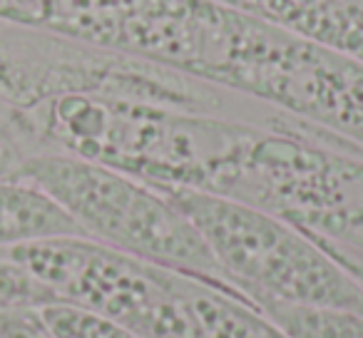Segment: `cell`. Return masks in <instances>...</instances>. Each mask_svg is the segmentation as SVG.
Wrapping results in <instances>:
<instances>
[{
  "instance_id": "1",
  "label": "cell",
  "mask_w": 363,
  "mask_h": 338,
  "mask_svg": "<svg viewBox=\"0 0 363 338\" xmlns=\"http://www.w3.org/2000/svg\"><path fill=\"white\" fill-rule=\"evenodd\" d=\"M157 187L197 227L229 286L259 311L291 306L363 313V283L303 229L212 192Z\"/></svg>"
},
{
  "instance_id": "2",
  "label": "cell",
  "mask_w": 363,
  "mask_h": 338,
  "mask_svg": "<svg viewBox=\"0 0 363 338\" xmlns=\"http://www.w3.org/2000/svg\"><path fill=\"white\" fill-rule=\"evenodd\" d=\"M13 179L48 194L82 237L182 276L229 286L197 227L155 182L60 152L21 159Z\"/></svg>"
},
{
  "instance_id": "3",
  "label": "cell",
  "mask_w": 363,
  "mask_h": 338,
  "mask_svg": "<svg viewBox=\"0 0 363 338\" xmlns=\"http://www.w3.org/2000/svg\"><path fill=\"white\" fill-rule=\"evenodd\" d=\"M55 303L112 323L135 338H194L182 274L87 237H55L6 249Z\"/></svg>"
},
{
  "instance_id": "4",
  "label": "cell",
  "mask_w": 363,
  "mask_h": 338,
  "mask_svg": "<svg viewBox=\"0 0 363 338\" xmlns=\"http://www.w3.org/2000/svg\"><path fill=\"white\" fill-rule=\"evenodd\" d=\"M55 237H82V232L38 187L0 177V252Z\"/></svg>"
},
{
  "instance_id": "5",
  "label": "cell",
  "mask_w": 363,
  "mask_h": 338,
  "mask_svg": "<svg viewBox=\"0 0 363 338\" xmlns=\"http://www.w3.org/2000/svg\"><path fill=\"white\" fill-rule=\"evenodd\" d=\"M262 313L289 338H363V313L358 311L274 306Z\"/></svg>"
},
{
  "instance_id": "6",
  "label": "cell",
  "mask_w": 363,
  "mask_h": 338,
  "mask_svg": "<svg viewBox=\"0 0 363 338\" xmlns=\"http://www.w3.org/2000/svg\"><path fill=\"white\" fill-rule=\"evenodd\" d=\"M55 303V296L33 276L30 271L0 254V313L45 308Z\"/></svg>"
},
{
  "instance_id": "7",
  "label": "cell",
  "mask_w": 363,
  "mask_h": 338,
  "mask_svg": "<svg viewBox=\"0 0 363 338\" xmlns=\"http://www.w3.org/2000/svg\"><path fill=\"white\" fill-rule=\"evenodd\" d=\"M40 313L48 328L55 333V338H135L132 333L122 331L102 318L77 311L72 306H62V303L40 308Z\"/></svg>"
},
{
  "instance_id": "8",
  "label": "cell",
  "mask_w": 363,
  "mask_h": 338,
  "mask_svg": "<svg viewBox=\"0 0 363 338\" xmlns=\"http://www.w3.org/2000/svg\"><path fill=\"white\" fill-rule=\"evenodd\" d=\"M0 338H55L38 308L0 313Z\"/></svg>"
},
{
  "instance_id": "9",
  "label": "cell",
  "mask_w": 363,
  "mask_h": 338,
  "mask_svg": "<svg viewBox=\"0 0 363 338\" xmlns=\"http://www.w3.org/2000/svg\"><path fill=\"white\" fill-rule=\"evenodd\" d=\"M18 164H21V154L0 140V177H13Z\"/></svg>"
},
{
  "instance_id": "10",
  "label": "cell",
  "mask_w": 363,
  "mask_h": 338,
  "mask_svg": "<svg viewBox=\"0 0 363 338\" xmlns=\"http://www.w3.org/2000/svg\"><path fill=\"white\" fill-rule=\"evenodd\" d=\"M343 264H346V266H348V271H351L353 276H356L358 281L363 283V254L348 252L346 257H343Z\"/></svg>"
}]
</instances>
